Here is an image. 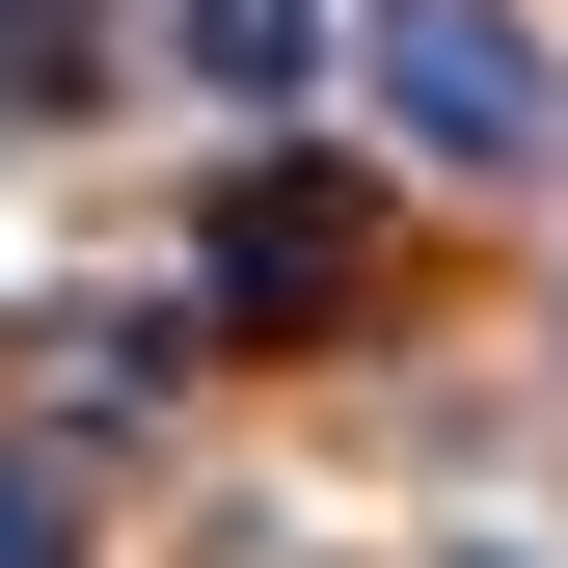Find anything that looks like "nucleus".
<instances>
[{"mask_svg":"<svg viewBox=\"0 0 568 568\" xmlns=\"http://www.w3.org/2000/svg\"><path fill=\"white\" fill-rule=\"evenodd\" d=\"M352 298H379V190L352 163H244L217 217H190V325L217 352H325Z\"/></svg>","mask_w":568,"mask_h":568,"instance_id":"f257e3e1","label":"nucleus"},{"mask_svg":"<svg viewBox=\"0 0 568 568\" xmlns=\"http://www.w3.org/2000/svg\"><path fill=\"white\" fill-rule=\"evenodd\" d=\"M379 109L406 135H434V163H541V28H515V0H379Z\"/></svg>","mask_w":568,"mask_h":568,"instance_id":"f03ea898","label":"nucleus"},{"mask_svg":"<svg viewBox=\"0 0 568 568\" xmlns=\"http://www.w3.org/2000/svg\"><path fill=\"white\" fill-rule=\"evenodd\" d=\"M0 406H28V434H135V406H163V325H109V298H28V325H0Z\"/></svg>","mask_w":568,"mask_h":568,"instance_id":"7ed1b4c3","label":"nucleus"},{"mask_svg":"<svg viewBox=\"0 0 568 568\" xmlns=\"http://www.w3.org/2000/svg\"><path fill=\"white\" fill-rule=\"evenodd\" d=\"M82 82H109V0H0V135H82Z\"/></svg>","mask_w":568,"mask_h":568,"instance_id":"20e7f679","label":"nucleus"},{"mask_svg":"<svg viewBox=\"0 0 568 568\" xmlns=\"http://www.w3.org/2000/svg\"><path fill=\"white\" fill-rule=\"evenodd\" d=\"M298 54H325V0H190V82H217V109H271Z\"/></svg>","mask_w":568,"mask_h":568,"instance_id":"39448f33","label":"nucleus"},{"mask_svg":"<svg viewBox=\"0 0 568 568\" xmlns=\"http://www.w3.org/2000/svg\"><path fill=\"white\" fill-rule=\"evenodd\" d=\"M0 568H82V515H54V487H28V460H0Z\"/></svg>","mask_w":568,"mask_h":568,"instance_id":"423d86ee","label":"nucleus"},{"mask_svg":"<svg viewBox=\"0 0 568 568\" xmlns=\"http://www.w3.org/2000/svg\"><path fill=\"white\" fill-rule=\"evenodd\" d=\"M460 568H541V541H460Z\"/></svg>","mask_w":568,"mask_h":568,"instance_id":"0eeeda50","label":"nucleus"}]
</instances>
